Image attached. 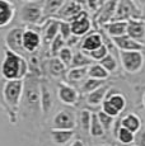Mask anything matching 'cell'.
I'll use <instances>...</instances> for the list:
<instances>
[{"instance_id":"15","label":"cell","mask_w":145,"mask_h":146,"mask_svg":"<svg viewBox=\"0 0 145 146\" xmlns=\"http://www.w3.org/2000/svg\"><path fill=\"white\" fill-rule=\"evenodd\" d=\"M126 36L138 42H141L145 38V23L140 19L129 21L126 28Z\"/></svg>"},{"instance_id":"18","label":"cell","mask_w":145,"mask_h":146,"mask_svg":"<svg viewBox=\"0 0 145 146\" xmlns=\"http://www.w3.org/2000/svg\"><path fill=\"white\" fill-rule=\"evenodd\" d=\"M15 9L13 4L7 0H0V28L8 26L14 18Z\"/></svg>"},{"instance_id":"26","label":"cell","mask_w":145,"mask_h":146,"mask_svg":"<svg viewBox=\"0 0 145 146\" xmlns=\"http://www.w3.org/2000/svg\"><path fill=\"white\" fill-rule=\"evenodd\" d=\"M107 92H108V88L103 85L99 89H97V90L89 93L88 97H87L88 104H90V106H99V104H102L103 100H104V98H106V95H107Z\"/></svg>"},{"instance_id":"17","label":"cell","mask_w":145,"mask_h":146,"mask_svg":"<svg viewBox=\"0 0 145 146\" xmlns=\"http://www.w3.org/2000/svg\"><path fill=\"white\" fill-rule=\"evenodd\" d=\"M59 26H60V21L57 19H49L45 24L41 38L46 44H51V42L59 36Z\"/></svg>"},{"instance_id":"10","label":"cell","mask_w":145,"mask_h":146,"mask_svg":"<svg viewBox=\"0 0 145 146\" xmlns=\"http://www.w3.org/2000/svg\"><path fill=\"white\" fill-rule=\"evenodd\" d=\"M23 28H13L5 36V44H7L8 50L14 53L23 56L24 50L23 44H22V40H23Z\"/></svg>"},{"instance_id":"30","label":"cell","mask_w":145,"mask_h":146,"mask_svg":"<svg viewBox=\"0 0 145 146\" xmlns=\"http://www.w3.org/2000/svg\"><path fill=\"white\" fill-rule=\"evenodd\" d=\"M88 76V67H76V69H69L66 71V79L71 83L80 81Z\"/></svg>"},{"instance_id":"7","label":"cell","mask_w":145,"mask_h":146,"mask_svg":"<svg viewBox=\"0 0 145 146\" xmlns=\"http://www.w3.org/2000/svg\"><path fill=\"white\" fill-rule=\"evenodd\" d=\"M70 29H71V36L80 38L83 36H87L92 29V22L88 17V13L85 10L80 12L70 22Z\"/></svg>"},{"instance_id":"11","label":"cell","mask_w":145,"mask_h":146,"mask_svg":"<svg viewBox=\"0 0 145 146\" xmlns=\"http://www.w3.org/2000/svg\"><path fill=\"white\" fill-rule=\"evenodd\" d=\"M41 42H42V38H41L40 32L32 29V28L24 29L23 40H22V44H23L24 52H28V53L36 52L38 48H40Z\"/></svg>"},{"instance_id":"43","label":"cell","mask_w":145,"mask_h":146,"mask_svg":"<svg viewBox=\"0 0 145 146\" xmlns=\"http://www.w3.org/2000/svg\"><path fill=\"white\" fill-rule=\"evenodd\" d=\"M70 146H84V142H83L82 140L76 139V140H74V141L71 142V145H70Z\"/></svg>"},{"instance_id":"38","label":"cell","mask_w":145,"mask_h":146,"mask_svg":"<svg viewBox=\"0 0 145 146\" xmlns=\"http://www.w3.org/2000/svg\"><path fill=\"white\" fill-rule=\"evenodd\" d=\"M59 35L63 37V40L65 42L71 37V29H70V23H69V22H61L60 21V26H59Z\"/></svg>"},{"instance_id":"28","label":"cell","mask_w":145,"mask_h":146,"mask_svg":"<svg viewBox=\"0 0 145 146\" xmlns=\"http://www.w3.org/2000/svg\"><path fill=\"white\" fill-rule=\"evenodd\" d=\"M115 137L118 140V142H121L124 145H131L135 141V133L130 132L129 130L121 127L120 125L117 127V130H115Z\"/></svg>"},{"instance_id":"27","label":"cell","mask_w":145,"mask_h":146,"mask_svg":"<svg viewBox=\"0 0 145 146\" xmlns=\"http://www.w3.org/2000/svg\"><path fill=\"white\" fill-rule=\"evenodd\" d=\"M93 64L90 57L87 56L82 51H76L72 56V60L70 64V69H76V67H89Z\"/></svg>"},{"instance_id":"40","label":"cell","mask_w":145,"mask_h":146,"mask_svg":"<svg viewBox=\"0 0 145 146\" xmlns=\"http://www.w3.org/2000/svg\"><path fill=\"white\" fill-rule=\"evenodd\" d=\"M102 112H104L106 114H108V116H111V117H113V118H115V117H117L118 116V112L116 111L115 108H113V106L111 104L110 102H108L107 99H104L103 100V103H102Z\"/></svg>"},{"instance_id":"12","label":"cell","mask_w":145,"mask_h":146,"mask_svg":"<svg viewBox=\"0 0 145 146\" xmlns=\"http://www.w3.org/2000/svg\"><path fill=\"white\" fill-rule=\"evenodd\" d=\"M113 43L120 51H125V52H129V51H139L141 52L145 48V44L143 42H138L132 38H130L129 36H121V37H117V38H112Z\"/></svg>"},{"instance_id":"25","label":"cell","mask_w":145,"mask_h":146,"mask_svg":"<svg viewBox=\"0 0 145 146\" xmlns=\"http://www.w3.org/2000/svg\"><path fill=\"white\" fill-rule=\"evenodd\" d=\"M74 130L72 131H65V130H51V139L56 145H66L70 140L74 137Z\"/></svg>"},{"instance_id":"5","label":"cell","mask_w":145,"mask_h":146,"mask_svg":"<svg viewBox=\"0 0 145 146\" xmlns=\"http://www.w3.org/2000/svg\"><path fill=\"white\" fill-rule=\"evenodd\" d=\"M139 17H140V12L135 3L131 0H120L117 1L112 22H129L132 19H139Z\"/></svg>"},{"instance_id":"19","label":"cell","mask_w":145,"mask_h":146,"mask_svg":"<svg viewBox=\"0 0 145 146\" xmlns=\"http://www.w3.org/2000/svg\"><path fill=\"white\" fill-rule=\"evenodd\" d=\"M120 126L136 135L141 130V119L138 114L129 113L125 117H122V119L120 121Z\"/></svg>"},{"instance_id":"13","label":"cell","mask_w":145,"mask_h":146,"mask_svg":"<svg viewBox=\"0 0 145 146\" xmlns=\"http://www.w3.org/2000/svg\"><path fill=\"white\" fill-rule=\"evenodd\" d=\"M103 44V37L101 33L94 32V33H88L84 37V40L82 41V44H80V51L88 56V53L93 52L94 50L99 48Z\"/></svg>"},{"instance_id":"20","label":"cell","mask_w":145,"mask_h":146,"mask_svg":"<svg viewBox=\"0 0 145 146\" xmlns=\"http://www.w3.org/2000/svg\"><path fill=\"white\" fill-rule=\"evenodd\" d=\"M52 106H54V100H52V94L50 92L49 86L41 81V98H40V107L43 114H47L51 111Z\"/></svg>"},{"instance_id":"22","label":"cell","mask_w":145,"mask_h":146,"mask_svg":"<svg viewBox=\"0 0 145 146\" xmlns=\"http://www.w3.org/2000/svg\"><path fill=\"white\" fill-rule=\"evenodd\" d=\"M106 99L113 106V108L116 109L117 112H122L126 107V99L121 93H118L115 89H108L107 95H106Z\"/></svg>"},{"instance_id":"45","label":"cell","mask_w":145,"mask_h":146,"mask_svg":"<svg viewBox=\"0 0 145 146\" xmlns=\"http://www.w3.org/2000/svg\"><path fill=\"white\" fill-rule=\"evenodd\" d=\"M101 146H111V145H101Z\"/></svg>"},{"instance_id":"41","label":"cell","mask_w":145,"mask_h":146,"mask_svg":"<svg viewBox=\"0 0 145 146\" xmlns=\"http://www.w3.org/2000/svg\"><path fill=\"white\" fill-rule=\"evenodd\" d=\"M135 141H136V146H145V128L140 130L135 135Z\"/></svg>"},{"instance_id":"3","label":"cell","mask_w":145,"mask_h":146,"mask_svg":"<svg viewBox=\"0 0 145 146\" xmlns=\"http://www.w3.org/2000/svg\"><path fill=\"white\" fill-rule=\"evenodd\" d=\"M23 94V80H7L3 88V97L5 103L13 112L21 104Z\"/></svg>"},{"instance_id":"31","label":"cell","mask_w":145,"mask_h":146,"mask_svg":"<svg viewBox=\"0 0 145 146\" xmlns=\"http://www.w3.org/2000/svg\"><path fill=\"white\" fill-rule=\"evenodd\" d=\"M89 133L93 137H102L104 135V128L102 127L101 122H99L97 113H92V119H90V126H89Z\"/></svg>"},{"instance_id":"16","label":"cell","mask_w":145,"mask_h":146,"mask_svg":"<svg viewBox=\"0 0 145 146\" xmlns=\"http://www.w3.org/2000/svg\"><path fill=\"white\" fill-rule=\"evenodd\" d=\"M116 5H117V1H115V0L104 1L103 7L98 12V15H97V21H98V23L101 26H106L107 23L112 22L113 15H115V12H116Z\"/></svg>"},{"instance_id":"44","label":"cell","mask_w":145,"mask_h":146,"mask_svg":"<svg viewBox=\"0 0 145 146\" xmlns=\"http://www.w3.org/2000/svg\"><path fill=\"white\" fill-rule=\"evenodd\" d=\"M143 104H144V107H145V93H144V97H143Z\"/></svg>"},{"instance_id":"9","label":"cell","mask_w":145,"mask_h":146,"mask_svg":"<svg viewBox=\"0 0 145 146\" xmlns=\"http://www.w3.org/2000/svg\"><path fill=\"white\" fill-rule=\"evenodd\" d=\"M83 5L79 1H64L63 7L60 8V10L57 12V14L55 15L54 19L61 22H70L75 17L78 15L80 12H83Z\"/></svg>"},{"instance_id":"4","label":"cell","mask_w":145,"mask_h":146,"mask_svg":"<svg viewBox=\"0 0 145 146\" xmlns=\"http://www.w3.org/2000/svg\"><path fill=\"white\" fill-rule=\"evenodd\" d=\"M43 1H27L21 8V21L29 26H37L43 22Z\"/></svg>"},{"instance_id":"8","label":"cell","mask_w":145,"mask_h":146,"mask_svg":"<svg viewBox=\"0 0 145 146\" xmlns=\"http://www.w3.org/2000/svg\"><path fill=\"white\" fill-rule=\"evenodd\" d=\"M75 114L70 109H64L55 114L52 119V130L72 131L75 128Z\"/></svg>"},{"instance_id":"1","label":"cell","mask_w":145,"mask_h":146,"mask_svg":"<svg viewBox=\"0 0 145 146\" xmlns=\"http://www.w3.org/2000/svg\"><path fill=\"white\" fill-rule=\"evenodd\" d=\"M1 74L5 80H24L28 75V62L24 56L7 50L1 64Z\"/></svg>"},{"instance_id":"32","label":"cell","mask_w":145,"mask_h":146,"mask_svg":"<svg viewBox=\"0 0 145 146\" xmlns=\"http://www.w3.org/2000/svg\"><path fill=\"white\" fill-rule=\"evenodd\" d=\"M99 65H101L108 74H111V72H115L117 70V60L112 53H108L102 61H99Z\"/></svg>"},{"instance_id":"21","label":"cell","mask_w":145,"mask_h":146,"mask_svg":"<svg viewBox=\"0 0 145 146\" xmlns=\"http://www.w3.org/2000/svg\"><path fill=\"white\" fill-rule=\"evenodd\" d=\"M103 28L111 38H117L126 35L127 22H110L106 26H103Z\"/></svg>"},{"instance_id":"24","label":"cell","mask_w":145,"mask_h":146,"mask_svg":"<svg viewBox=\"0 0 145 146\" xmlns=\"http://www.w3.org/2000/svg\"><path fill=\"white\" fill-rule=\"evenodd\" d=\"M47 70L52 78H61L63 75H65L66 66L57 57H51L47 62Z\"/></svg>"},{"instance_id":"36","label":"cell","mask_w":145,"mask_h":146,"mask_svg":"<svg viewBox=\"0 0 145 146\" xmlns=\"http://www.w3.org/2000/svg\"><path fill=\"white\" fill-rule=\"evenodd\" d=\"M97 117H98L99 122H101L102 127L104 128V131L111 130V127L113 126V122H115V118H113V117L108 116V114H106L104 112H102V111L97 113Z\"/></svg>"},{"instance_id":"33","label":"cell","mask_w":145,"mask_h":146,"mask_svg":"<svg viewBox=\"0 0 145 146\" xmlns=\"http://www.w3.org/2000/svg\"><path fill=\"white\" fill-rule=\"evenodd\" d=\"M103 85H104V81L103 80H96V79H90V78H88V79L84 81V84H83L82 90L84 92V93L89 94V93H92V92L99 89Z\"/></svg>"},{"instance_id":"37","label":"cell","mask_w":145,"mask_h":146,"mask_svg":"<svg viewBox=\"0 0 145 146\" xmlns=\"http://www.w3.org/2000/svg\"><path fill=\"white\" fill-rule=\"evenodd\" d=\"M108 53H110V52H108L107 47H106L104 44H102L99 48H97V50H94L93 52L88 53V56L90 57L92 61H102L103 58L108 55Z\"/></svg>"},{"instance_id":"39","label":"cell","mask_w":145,"mask_h":146,"mask_svg":"<svg viewBox=\"0 0 145 146\" xmlns=\"http://www.w3.org/2000/svg\"><path fill=\"white\" fill-rule=\"evenodd\" d=\"M90 119H92V112L88 109H84L80 113V123H82V128L84 131H89V126H90Z\"/></svg>"},{"instance_id":"6","label":"cell","mask_w":145,"mask_h":146,"mask_svg":"<svg viewBox=\"0 0 145 146\" xmlns=\"http://www.w3.org/2000/svg\"><path fill=\"white\" fill-rule=\"evenodd\" d=\"M120 58L124 69L130 74H136L144 66V55L139 51H120Z\"/></svg>"},{"instance_id":"23","label":"cell","mask_w":145,"mask_h":146,"mask_svg":"<svg viewBox=\"0 0 145 146\" xmlns=\"http://www.w3.org/2000/svg\"><path fill=\"white\" fill-rule=\"evenodd\" d=\"M64 0H47L43 1V21L46 19H54L57 12L60 10V8L63 7Z\"/></svg>"},{"instance_id":"14","label":"cell","mask_w":145,"mask_h":146,"mask_svg":"<svg viewBox=\"0 0 145 146\" xmlns=\"http://www.w3.org/2000/svg\"><path fill=\"white\" fill-rule=\"evenodd\" d=\"M57 97L64 104L74 106L78 102L79 94H78L76 89L72 86L68 85V84H60L57 88Z\"/></svg>"},{"instance_id":"35","label":"cell","mask_w":145,"mask_h":146,"mask_svg":"<svg viewBox=\"0 0 145 146\" xmlns=\"http://www.w3.org/2000/svg\"><path fill=\"white\" fill-rule=\"evenodd\" d=\"M65 44H66V42L63 40V37H61L60 35H59L57 37L51 42V44H50V51H51V55L54 56V57H56L57 53L60 52L64 47H65Z\"/></svg>"},{"instance_id":"29","label":"cell","mask_w":145,"mask_h":146,"mask_svg":"<svg viewBox=\"0 0 145 146\" xmlns=\"http://www.w3.org/2000/svg\"><path fill=\"white\" fill-rule=\"evenodd\" d=\"M108 75L110 74H108L99 64H92V65L88 67V78H90V79L104 81L108 78Z\"/></svg>"},{"instance_id":"42","label":"cell","mask_w":145,"mask_h":146,"mask_svg":"<svg viewBox=\"0 0 145 146\" xmlns=\"http://www.w3.org/2000/svg\"><path fill=\"white\" fill-rule=\"evenodd\" d=\"M78 41H79V38L75 37V36H71L70 38H69L68 41H66V43H68V47L69 48H71V47H74L75 44L78 43Z\"/></svg>"},{"instance_id":"34","label":"cell","mask_w":145,"mask_h":146,"mask_svg":"<svg viewBox=\"0 0 145 146\" xmlns=\"http://www.w3.org/2000/svg\"><path fill=\"white\" fill-rule=\"evenodd\" d=\"M72 56H74V52H72L71 48H69L68 46H65L63 50H61L60 52L57 53L56 57L59 60L61 61V62L64 64L66 67H70V64H71V60H72Z\"/></svg>"},{"instance_id":"2","label":"cell","mask_w":145,"mask_h":146,"mask_svg":"<svg viewBox=\"0 0 145 146\" xmlns=\"http://www.w3.org/2000/svg\"><path fill=\"white\" fill-rule=\"evenodd\" d=\"M41 98V81L35 75H27L23 80V94L21 103L28 111L36 112L41 109L40 107Z\"/></svg>"}]
</instances>
